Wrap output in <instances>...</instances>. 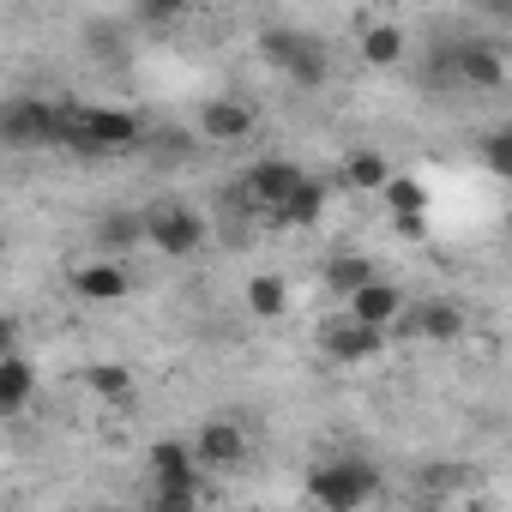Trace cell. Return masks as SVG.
Here are the masks:
<instances>
[{"label": "cell", "mask_w": 512, "mask_h": 512, "mask_svg": "<svg viewBox=\"0 0 512 512\" xmlns=\"http://www.w3.org/2000/svg\"><path fill=\"white\" fill-rule=\"evenodd\" d=\"M446 79H458L470 91H500L506 85V61H500L494 43H458V49H446Z\"/></svg>", "instance_id": "cell-6"}, {"label": "cell", "mask_w": 512, "mask_h": 512, "mask_svg": "<svg viewBox=\"0 0 512 512\" xmlns=\"http://www.w3.org/2000/svg\"><path fill=\"white\" fill-rule=\"evenodd\" d=\"M302 181H308V169H296L290 157H266V163H253V169H247L241 193H247L253 205H260V211H278V205H284Z\"/></svg>", "instance_id": "cell-7"}, {"label": "cell", "mask_w": 512, "mask_h": 512, "mask_svg": "<svg viewBox=\"0 0 512 512\" xmlns=\"http://www.w3.org/2000/svg\"><path fill=\"white\" fill-rule=\"evenodd\" d=\"M247 308L260 314V320H278L290 308V284L278 272H260V278H247Z\"/></svg>", "instance_id": "cell-20"}, {"label": "cell", "mask_w": 512, "mask_h": 512, "mask_svg": "<svg viewBox=\"0 0 512 512\" xmlns=\"http://www.w3.org/2000/svg\"><path fill=\"white\" fill-rule=\"evenodd\" d=\"M145 512H199V488H181V482H151Z\"/></svg>", "instance_id": "cell-24"}, {"label": "cell", "mask_w": 512, "mask_h": 512, "mask_svg": "<svg viewBox=\"0 0 512 512\" xmlns=\"http://www.w3.org/2000/svg\"><path fill=\"white\" fill-rule=\"evenodd\" d=\"M260 55H266L290 85H302V91H320L326 73H332L326 49H320L308 31H296V25H266V31H260Z\"/></svg>", "instance_id": "cell-2"}, {"label": "cell", "mask_w": 512, "mask_h": 512, "mask_svg": "<svg viewBox=\"0 0 512 512\" xmlns=\"http://www.w3.org/2000/svg\"><path fill=\"white\" fill-rule=\"evenodd\" d=\"M139 241H145L139 211H103V217L91 223V247H97V260H115V266H121V253H133Z\"/></svg>", "instance_id": "cell-10"}, {"label": "cell", "mask_w": 512, "mask_h": 512, "mask_svg": "<svg viewBox=\"0 0 512 512\" xmlns=\"http://www.w3.org/2000/svg\"><path fill=\"white\" fill-rule=\"evenodd\" d=\"M410 332L428 338V344H452V338H464V308H452V302H422V308L410 314Z\"/></svg>", "instance_id": "cell-19"}, {"label": "cell", "mask_w": 512, "mask_h": 512, "mask_svg": "<svg viewBox=\"0 0 512 512\" xmlns=\"http://www.w3.org/2000/svg\"><path fill=\"white\" fill-rule=\"evenodd\" d=\"M145 464H151V482L199 488V458H193V446H187V440H157V446L145 452Z\"/></svg>", "instance_id": "cell-13"}, {"label": "cell", "mask_w": 512, "mask_h": 512, "mask_svg": "<svg viewBox=\"0 0 512 512\" xmlns=\"http://www.w3.org/2000/svg\"><path fill=\"white\" fill-rule=\"evenodd\" d=\"M139 25H181V7L175 0H145V7H133Z\"/></svg>", "instance_id": "cell-26"}, {"label": "cell", "mask_w": 512, "mask_h": 512, "mask_svg": "<svg viewBox=\"0 0 512 512\" xmlns=\"http://www.w3.org/2000/svg\"><path fill=\"white\" fill-rule=\"evenodd\" d=\"M416 512H446V506H416Z\"/></svg>", "instance_id": "cell-29"}, {"label": "cell", "mask_w": 512, "mask_h": 512, "mask_svg": "<svg viewBox=\"0 0 512 512\" xmlns=\"http://www.w3.org/2000/svg\"><path fill=\"white\" fill-rule=\"evenodd\" d=\"M31 392H37V368H31V356H0V416L31 410Z\"/></svg>", "instance_id": "cell-15"}, {"label": "cell", "mask_w": 512, "mask_h": 512, "mask_svg": "<svg viewBox=\"0 0 512 512\" xmlns=\"http://www.w3.org/2000/svg\"><path fill=\"white\" fill-rule=\"evenodd\" d=\"M506 145H512L506 133H488V139H482V157H488V169H494V175H506V169H512V151H506Z\"/></svg>", "instance_id": "cell-27"}, {"label": "cell", "mask_w": 512, "mask_h": 512, "mask_svg": "<svg viewBox=\"0 0 512 512\" xmlns=\"http://www.w3.org/2000/svg\"><path fill=\"white\" fill-rule=\"evenodd\" d=\"M380 488V470L362 464V458H332V464H314L308 476V494L320 512H362Z\"/></svg>", "instance_id": "cell-3"}, {"label": "cell", "mask_w": 512, "mask_h": 512, "mask_svg": "<svg viewBox=\"0 0 512 512\" xmlns=\"http://www.w3.org/2000/svg\"><path fill=\"white\" fill-rule=\"evenodd\" d=\"M85 386L103 398V404H133V374L121 362H91L85 368Z\"/></svg>", "instance_id": "cell-22"}, {"label": "cell", "mask_w": 512, "mask_h": 512, "mask_svg": "<svg viewBox=\"0 0 512 512\" xmlns=\"http://www.w3.org/2000/svg\"><path fill=\"white\" fill-rule=\"evenodd\" d=\"M470 482H476L470 464H428V470H422V488H428V494H458V488H470Z\"/></svg>", "instance_id": "cell-25"}, {"label": "cell", "mask_w": 512, "mask_h": 512, "mask_svg": "<svg viewBox=\"0 0 512 512\" xmlns=\"http://www.w3.org/2000/svg\"><path fill=\"white\" fill-rule=\"evenodd\" d=\"M187 446H193V458H199L205 470H235V464L247 458V428L229 422V416H211Z\"/></svg>", "instance_id": "cell-8"}, {"label": "cell", "mask_w": 512, "mask_h": 512, "mask_svg": "<svg viewBox=\"0 0 512 512\" xmlns=\"http://www.w3.org/2000/svg\"><path fill=\"white\" fill-rule=\"evenodd\" d=\"M374 278H380V272L368 266V253H332V260H326V272H320V284H326L332 296H344V302H350L356 290H368Z\"/></svg>", "instance_id": "cell-16"}, {"label": "cell", "mask_w": 512, "mask_h": 512, "mask_svg": "<svg viewBox=\"0 0 512 512\" xmlns=\"http://www.w3.org/2000/svg\"><path fill=\"white\" fill-rule=\"evenodd\" d=\"M139 223H145V241L157 247V253H169V260H193V253L205 247V217L187 205V199H157L151 211H139Z\"/></svg>", "instance_id": "cell-4"}, {"label": "cell", "mask_w": 512, "mask_h": 512, "mask_svg": "<svg viewBox=\"0 0 512 512\" xmlns=\"http://www.w3.org/2000/svg\"><path fill=\"white\" fill-rule=\"evenodd\" d=\"M55 127H61V145L85 151V157H97V151H133L145 139L139 115L103 109V103H55Z\"/></svg>", "instance_id": "cell-1"}, {"label": "cell", "mask_w": 512, "mask_h": 512, "mask_svg": "<svg viewBox=\"0 0 512 512\" xmlns=\"http://www.w3.org/2000/svg\"><path fill=\"white\" fill-rule=\"evenodd\" d=\"M380 199H386L398 217H422V205H428V187H422L416 175H392V181L380 187Z\"/></svg>", "instance_id": "cell-23"}, {"label": "cell", "mask_w": 512, "mask_h": 512, "mask_svg": "<svg viewBox=\"0 0 512 512\" xmlns=\"http://www.w3.org/2000/svg\"><path fill=\"white\" fill-rule=\"evenodd\" d=\"M73 290H79V302H121L127 290H133V272L127 266H115V260H91V266H79L73 272Z\"/></svg>", "instance_id": "cell-11"}, {"label": "cell", "mask_w": 512, "mask_h": 512, "mask_svg": "<svg viewBox=\"0 0 512 512\" xmlns=\"http://www.w3.org/2000/svg\"><path fill=\"white\" fill-rule=\"evenodd\" d=\"M0 356H19V320L0 314Z\"/></svg>", "instance_id": "cell-28"}, {"label": "cell", "mask_w": 512, "mask_h": 512, "mask_svg": "<svg viewBox=\"0 0 512 512\" xmlns=\"http://www.w3.org/2000/svg\"><path fill=\"white\" fill-rule=\"evenodd\" d=\"M404 49H410L404 25H392V19L362 25V61H368V67H398V61H404Z\"/></svg>", "instance_id": "cell-18"}, {"label": "cell", "mask_w": 512, "mask_h": 512, "mask_svg": "<svg viewBox=\"0 0 512 512\" xmlns=\"http://www.w3.org/2000/svg\"><path fill=\"white\" fill-rule=\"evenodd\" d=\"M380 350H386V332H374V326L344 320V326L326 332V356H332V362H368V356H380Z\"/></svg>", "instance_id": "cell-14"}, {"label": "cell", "mask_w": 512, "mask_h": 512, "mask_svg": "<svg viewBox=\"0 0 512 512\" xmlns=\"http://www.w3.org/2000/svg\"><path fill=\"white\" fill-rule=\"evenodd\" d=\"M253 127H260V115H253V103H241V97H211L199 109V139L205 145H241Z\"/></svg>", "instance_id": "cell-9"}, {"label": "cell", "mask_w": 512, "mask_h": 512, "mask_svg": "<svg viewBox=\"0 0 512 512\" xmlns=\"http://www.w3.org/2000/svg\"><path fill=\"white\" fill-rule=\"evenodd\" d=\"M61 145L55 97H0V151H49Z\"/></svg>", "instance_id": "cell-5"}, {"label": "cell", "mask_w": 512, "mask_h": 512, "mask_svg": "<svg viewBox=\"0 0 512 512\" xmlns=\"http://www.w3.org/2000/svg\"><path fill=\"white\" fill-rule=\"evenodd\" d=\"M320 211H326V181H314V175H308V181H302L278 211H266V217H272V223H284V229H314V223H320Z\"/></svg>", "instance_id": "cell-17"}, {"label": "cell", "mask_w": 512, "mask_h": 512, "mask_svg": "<svg viewBox=\"0 0 512 512\" xmlns=\"http://www.w3.org/2000/svg\"><path fill=\"white\" fill-rule=\"evenodd\" d=\"M344 181H350L356 193H380V187L392 181V163H386L380 151H368V145H362V151H350V163H344Z\"/></svg>", "instance_id": "cell-21"}, {"label": "cell", "mask_w": 512, "mask_h": 512, "mask_svg": "<svg viewBox=\"0 0 512 512\" xmlns=\"http://www.w3.org/2000/svg\"><path fill=\"white\" fill-rule=\"evenodd\" d=\"M398 314H404V290H398V284H386V278H374L368 290H356V296H350V320H356V326L386 332Z\"/></svg>", "instance_id": "cell-12"}]
</instances>
